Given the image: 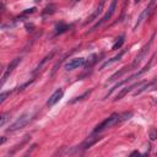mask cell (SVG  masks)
I'll return each instance as SVG.
<instances>
[{
  "label": "cell",
  "instance_id": "19",
  "mask_svg": "<svg viewBox=\"0 0 157 157\" xmlns=\"http://www.w3.org/2000/svg\"><path fill=\"white\" fill-rule=\"evenodd\" d=\"M148 135H150V139L153 141V140H156L157 139V129H155V128H151L150 129V132H148Z\"/></svg>",
  "mask_w": 157,
  "mask_h": 157
},
{
  "label": "cell",
  "instance_id": "1",
  "mask_svg": "<svg viewBox=\"0 0 157 157\" xmlns=\"http://www.w3.org/2000/svg\"><path fill=\"white\" fill-rule=\"evenodd\" d=\"M132 117V112H123V113H112L108 118H105L104 120H102L96 128H94V132H101L105 129L113 128L114 125L121 124L123 121L130 119Z\"/></svg>",
  "mask_w": 157,
  "mask_h": 157
},
{
  "label": "cell",
  "instance_id": "14",
  "mask_svg": "<svg viewBox=\"0 0 157 157\" xmlns=\"http://www.w3.org/2000/svg\"><path fill=\"white\" fill-rule=\"evenodd\" d=\"M129 70H132L131 69V65H128V66H124L121 70H119V71H117L115 74H113L110 77H109V80H108V82H113V81H115L117 78H119V77H121L126 71H129Z\"/></svg>",
  "mask_w": 157,
  "mask_h": 157
},
{
  "label": "cell",
  "instance_id": "17",
  "mask_svg": "<svg viewBox=\"0 0 157 157\" xmlns=\"http://www.w3.org/2000/svg\"><path fill=\"white\" fill-rule=\"evenodd\" d=\"M97 58H98V56H97L96 54L90 55V56H88V59H87V61L85 63V69H91V67L93 66V64H94V63L98 60Z\"/></svg>",
  "mask_w": 157,
  "mask_h": 157
},
{
  "label": "cell",
  "instance_id": "7",
  "mask_svg": "<svg viewBox=\"0 0 157 157\" xmlns=\"http://www.w3.org/2000/svg\"><path fill=\"white\" fill-rule=\"evenodd\" d=\"M152 5H153V1H151L145 9H144V11L140 13V16H139V18H137V21H136V23L134 25V31H136L137 29V27L145 21V20H147V17L150 16V13H151V11H152Z\"/></svg>",
  "mask_w": 157,
  "mask_h": 157
},
{
  "label": "cell",
  "instance_id": "24",
  "mask_svg": "<svg viewBox=\"0 0 157 157\" xmlns=\"http://www.w3.org/2000/svg\"><path fill=\"white\" fill-rule=\"evenodd\" d=\"M136 155L139 156V155H140V152H139V151H134V152L131 153V156H136Z\"/></svg>",
  "mask_w": 157,
  "mask_h": 157
},
{
  "label": "cell",
  "instance_id": "8",
  "mask_svg": "<svg viewBox=\"0 0 157 157\" xmlns=\"http://www.w3.org/2000/svg\"><path fill=\"white\" fill-rule=\"evenodd\" d=\"M141 85H144V82H135V83H132V85H130V86H126V87H124V88H121L118 93H117V96L114 97V102H117V101H119V99H121L123 97H125L129 92H131L134 88H136V87H140Z\"/></svg>",
  "mask_w": 157,
  "mask_h": 157
},
{
  "label": "cell",
  "instance_id": "25",
  "mask_svg": "<svg viewBox=\"0 0 157 157\" xmlns=\"http://www.w3.org/2000/svg\"><path fill=\"white\" fill-rule=\"evenodd\" d=\"M5 141H6V139H5L4 136H2V139H1V141H0V145H2V144H4Z\"/></svg>",
  "mask_w": 157,
  "mask_h": 157
},
{
  "label": "cell",
  "instance_id": "16",
  "mask_svg": "<svg viewBox=\"0 0 157 157\" xmlns=\"http://www.w3.org/2000/svg\"><path fill=\"white\" fill-rule=\"evenodd\" d=\"M124 40H125V36H124V34L119 36V37L117 38V40L114 42V44L112 45V50H117V49H119V48L124 44Z\"/></svg>",
  "mask_w": 157,
  "mask_h": 157
},
{
  "label": "cell",
  "instance_id": "26",
  "mask_svg": "<svg viewBox=\"0 0 157 157\" xmlns=\"http://www.w3.org/2000/svg\"><path fill=\"white\" fill-rule=\"evenodd\" d=\"M141 0H135V4H137V2H140Z\"/></svg>",
  "mask_w": 157,
  "mask_h": 157
},
{
  "label": "cell",
  "instance_id": "6",
  "mask_svg": "<svg viewBox=\"0 0 157 157\" xmlns=\"http://www.w3.org/2000/svg\"><path fill=\"white\" fill-rule=\"evenodd\" d=\"M152 39H153V37L150 39V42H148V43H147V44H146V45H145V47L139 52V54L135 56V59H134V60H132V63L130 64V65H131V69L137 67V66H139V64L141 63V60L145 58V55H146V53L148 52V48H150V45H151V43H152Z\"/></svg>",
  "mask_w": 157,
  "mask_h": 157
},
{
  "label": "cell",
  "instance_id": "15",
  "mask_svg": "<svg viewBox=\"0 0 157 157\" xmlns=\"http://www.w3.org/2000/svg\"><path fill=\"white\" fill-rule=\"evenodd\" d=\"M71 27H72L71 25H64V23L58 25V26H56V28H55V36H59V34H61V33L67 32Z\"/></svg>",
  "mask_w": 157,
  "mask_h": 157
},
{
  "label": "cell",
  "instance_id": "2",
  "mask_svg": "<svg viewBox=\"0 0 157 157\" xmlns=\"http://www.w3.org/2000/svg\"><path fill=\"white\" fill-rule=\"evenodd\" d=\"M151 64H152V59H150V61H148V63H147V64H146V65H145V66H144V67H142L141 70H139L137 72H135V74L130 75V76H129L128 78H124V80L119 81V82H118L117 85H114V86H113V88H110V91H108V93L105 94V97L110 96V94H112V92H113L114 90H117L118 87H120V86L125 85V83H126V82H129V81H132L134 78H137V77H140V76H141L142 74H145L146 71H148V70H150V67H151Z\"/></svg>",
  "mask_w": 157,
  "mask_h": 157
},
{
  "label": "cell",
  "instance_id": "4",
  "mask_svg": "<svg viewBox=\"0 0 157 157\" xmlns=\"http://www.w3.org/2000/svg\"><path fill=\"white\" fill-rule=\"evenodd\" d=\"M117 2H118V0H112V2H110V6H109V9H108V11H107V13L101 18V21H98L92 28H91V31H88V32H92V31H94L96 28H98L99 26H102L103 23H105L107 21H109L110 18H112V16H113V13H114V11H115V9H117ZM87 32V33H88Z\"/></svg>",
  "mask_w": 157,
  "mask_h": 157
},
{
  "label": "cell",
  "instance_id": "10",
  "mask_svg": "<svg viewBox=\"0 0 157 157\" xmlns=\"http://www.w3.org/2000/svg\"><path fill=\"white\" fill-rule=\"evenodd\" d=\"M85 63H86V59L85 58H75V59H71L70 61H67L65 64V69L67 71H71L74 69H77L80 66L85 65Z\"/></svg>",
  "mask_w": 157,
  "mask_h": 157
},
{
  "label": "cell",
  "instance_id": "18",
  "mask_svg": "<svg viewBox=\"0 0 157 157\" xmlns=\"http://www.w3.org/2000/svg\"><path fill=\"white\" fill-rule=\"evenodd\" d=\"M53 55H54V52H52L50 54H48V55H47V56H45V58H44V59L40 61V64L37 66V70H39V69H40V67H42V66H43V65H44V64H45V63H47V61H48V60H49V59H50Z\"/></svg>",
  "mask_w": 157,
  "mask_h": 157
},
{
  "label": "cell",
  "instance_id": "22",
  "mask_svg": "<svg viewBox=\"0 0 157 157\" xmlns=\"http://www.w3.org/2000/svg\"><path fill=\"white\" fill-rule=\"evenodd\" d=\"M32 82H33V78H32V80H29V81H27V82H25L23 85H21V86H18L16 91H22V90H23V88H25L26 86H28V85H29V83H32Z\"/></svg>",
  "mask_w": 157,
  "mask_h": 157
},
{
  "label": "cell",
  "instance_id": "11",
  "mask_svg": "<svg viewBox=\"0 0 157 157\" xmlns=\"http://www.w3.org/2000/svg\"><path fill=\"white\" fill-rule=\"evenodd\" d=\"M101 139H102V136H101V135H94V134H93V135L88 136V137H87V139L81 144V146H80V147H81V150H88V148H91L96 142H98Z\"/></svg>",
  "mask_w": 157,
  "mask_h": 157
},
{
  "label": "cell",
  "instance_id": "20",
  "mask_svg": "<svg viewBox=\"0 0 157 157\" xmlns=\"http://www.w3.org/2000/svg\"><path fill=\"white\" fill-rule=\"evenodd\" d=\"M7 117H9V113H2L1 114V118H0V126H4L6 120H7Z\"/></svg>",
  "mask_w": 157,
  "mask_h": 157
},
{
  "label": "cell",
  "instance_id": "9",
  "mask_svg": "<svg viewBox=\"0 0 157 157\" xmlns=\"http://www.w3.org/2000/svg\"><path fill=\"white\" fill-rule=\"evenodd\" d=\"M104 4H105V0H101L99 1V4L97 5V7L94 9V11L91 13V16L85 21V25H88V23H91V22H93L101 13H102V11H103V9H104Z\"/></svg>",
  "mask_w": 157,
  "mask_h": 157
},
{
  "label": "cell",
  "instance_id": "23",
  "mask_svg": "<svg viewBox=\"0 0 157 157\" xmlns=\"http://www.w3.org/2000/svg\"><path fill=\"white\" fill-rule=\"evenodd\" d=\"M10 93H11L10 91H7V92H1V94H0V103H4V101H5L6 96H7V94H10Z\"/></svg>",
  "mask_w": 157,
  "mask_h": 157
},
{
  "label": "cell",
  "instance_id": "3",
  "mask_svg": "<svg viewBox=\"0 0 157 157\" xmlns=\"http://www.w3.org/2000/svg\"><path fill=\"white\" fill-rule=\"evenodd\" d=\"M31 118H32V115L31 114H28V113H25V114H22L20 118H17L10 126H9V129H7V131H16V130H20V129H22V128H25L29 121H31Z\"/></svg>",
  "mask_w": 157,
  "mask_h": 157
},
{
  "label": "cell",
  "instance_id": "12",
  "mask_svg": "<svg viewBox=\"0 0 157 157\" xmlns=\"http://www.w3.org/2000/svg\"><path fill=\"white\" fill-rule=\"evenodd\" d=\"M63 96H64V91L61 90V88H58L49 98H48V101H47V105L48 107H53V105H55L61 98H63Z\"/></svg>",
  "mask_w": 157,
  "mask_h": 157
},
{
  "label": "cell",
  "instance_id": "5",
  "mask_svg": "<svg viewBox=\"0 0 157 157\" xmlns=\"http://www.w3.org/2000/svg\"><path fill=\"white\" fill-rule=\"evenodd\" d=\"M21 63V58H15L13 60H11L10 61V64L7 65V67L5 69V71H4V74H2V76H1V86L5 83V81L7 80V77L12 74V71L17 67V65Z\"/></svg>",
  "mask_w": 157,
  "mask_h": 157
},
{
  "label": "cell",
  "instance_id": "21",
  "mask_svg": "<svg viewBox=\"0 0 157 157\" xmlns=\"http://www.w3.org/2000/svg\"><path fill=\"white\" fill-rule=\"evenodd\" d=\"M90 92H91V91H87V92H85L83 94H81V96L76 97L75 99H72V101H71V103H75V102H77V101H82V99H83L86 96H88V94H90Z\"/></svg>",
  "mask_w": 157,
  "mask_h": 157
},
{
  "label": "cell",
  "instance_id": "13",
  "mask_svg": "<svg viewBox=\"0 0 157 157\" xmlns=\"http://www.w3.org/2000/svg\"><path fill=\"white\" fill-rule=\"evenodd\" d=\"M125 52H126V50L124 49V50H121V52H119V53H118V54H117L115 56H113L112 59H109V60H107V61H105V63H104V64H103V65L101 66V70H103L104 67H107V66H109V65H112L113 63H115V61H118V60H120V59L123 58V55L125 54Z\"/></svg>",
  "mask_w": 157,
  "mask_h": 157
}]
</instances>
